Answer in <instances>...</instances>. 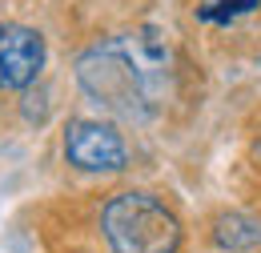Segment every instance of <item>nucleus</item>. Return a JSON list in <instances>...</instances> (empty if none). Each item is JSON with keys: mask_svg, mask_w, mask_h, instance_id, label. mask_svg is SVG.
Returning <instances> with one entry per match:
<instances>
[{"mask_svg": "<svg viewBox=\"0 0 261 253\" xmlns=\"http://www.w3.org/2000/svg\"><path fill=\"white\" fill-rule=\"evenodd\" d=\"M48 61L44 36L29 24H0V93L29 89Z\"/></svg>", "mask_w": 261, "mask_h": 253, "instance_id": "obj_4", "label": "nucleus"}, {"mask_svg": "<svg viewBox=\"0 0 261 253\" xmlns=\"http://www.w3.org/2000/svg\"><path fill=\"white\" fill-rule=\"evenodd\" d=\"M257 157H261V145H257Z\"/></svg>", "mask_w": 261, "mask_h": 253, "instance_id": "obj_6", "label": "nucleus"}, {"mask_svg": "<svg viewBox=\"0 0 261 253\" xmlns=\"http://www.w3.org/2000/svg\"><path fill=\"white\" fill-rule=\"evenodd\" d=\"M213 241L221 249H233V253H245V249H257L261 245V221L249 217V213H225L217 229H213Z\"/></svg>", "mask_w": 261, "mask_h": 253, "instance_id": "obj_5", "label": "nucleus"}, {"mask_svg": "<svg viewBox=\"0 0 261 253\" xmlns=\"http://www.w3.org/2000/svg\"><path fill=\"white\" fill-rule=\"evenodd\" d=\"M100 233L113 253H177L181 221L161 197L141 189L113 193L100 209Z\"/></svg>", "mask_w": 261, "mask_h": 253, "instance_id": "obj_2", "label": "nucleus"}, {"mask_svg": "<svg viewBox=\"0 0 261 253\" xmlns=\"http://www.w3.org/2000/svg\"><path fill=\"white\" fill-rule=\"evenodd\" d=\"M76 85L121 121H153L173 93V53L157 29L105 36L76 57Z\"/></svg>", "mask_w": 261, "mask_h": 253, "instance_id": "obj_1", "label": "nucleus"}, {"mask_svg": "<svg viewBox=\"0 0 261 253\" xmlns=\"http://www.w3.org/2000/svg\"><path fill=\"white\" fill-rule=\"evenodd\" d=\"M65 161L81 173H121L129 145L109 121H72L65 129Z\"/></svg>", "mask_w": 261, "mask_h": 253, "instance_id": "obj_3", "label": "nucleus"}]
</instances>
